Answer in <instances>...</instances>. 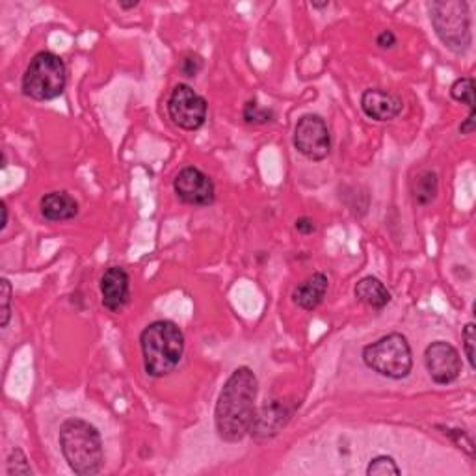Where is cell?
<instances>
[{
	"label": "cell",
	"mask_w": 476,
	"mask_h": 476,
	"mask_svg": "<svg viewBox=\"0 0 476 476\" xmlns=\"http://www.w3.org/2000/svg\"><path fill=\"white\" fill-rule=\"evenodd\" d=\"M6 474L13 476V474H21V476H30L32 474V467L29 464L27 454L21 450V448H13L10 452V456L6 460Z\"/></svg>",
	"instance_id": "cell-21"
},
{
	"label": "cell",
	"mask_w": 476,
	"mask_h": 476,
	"mask_svg": "<svg viewBox=\"0 0 476 476\" xmlns=\"http://www.w3.org/2000/svg\"><path fill=\"white\" fill-rule=\"evenodd\" d=\"M0 291H3V294H0V300H3V316H0V328H6L8 322H10V316H12V283L3 277L0 279Z\"/></svg>",
	"instance_id": "cell-22"
},
{
	"label": "cell",
	"mask_w": 476,
	"mask_h": 476,
	"mask_svg": "<svg viewBox=\"0 0 476 476\" xmlns=\"http://www.w3.org/2000/svg\"><path fill=\"white\" fill-rule=\"evenodd\" d=\"M424 365L430 378L438 385H448L462 373L460 352L450 342L436 341L424 352Z\"/></svg>",
	"instance_id": "cell-10"
},
{
	"label": "cell",
	"mask_w": 476,
	"mask_h": 476,
	"mask_svg": "<svg viewBox=\"0 0 476 476\" xmlns=\"http://www.w3.org/2000/svg\"><path fill=\"white\" fill-rule=\"evenodd\" d=\"M118 6H119L121 10H135V8L140 6V3H138V0H133V3H121V0H119Z\"/></svg>",
	"instance_id": "cell-27"
},
{
	"label": "cell",
	"mask_w": 476,
	"mask_h": 476,
	"mask_svg": "<svg viewBox=\"0 0 476 476\" xmlns=\"http://www.w3.org/2000/svg\"><path fill=\"white\" fill-rule=\"evenodd\" d=\"M274 111L272 108L261 106L257 101H248L244 104V111H242V118L246 123L250 125H267L274 119Z\"/></svg>",
	"instance_id": "cell-20"
},
{
	"label": "cell",
	"mask_w": 476,
	"mask_h": 476,
	"mask_svg": "<svg viewBox=\"0 0 476 476\" xmlns=\"http://www.w3.org/2000/svg\"><path fill=\"white\" fill-rule=\"evenodd\" d=\"M294 229L300 233V234H313L316 231V226L311 218H308V216H301V218H298L294 222Z\"/></svg>",
	"instance_id": "cell-26"
},
{
	"label": "cell",
	"mask_w": 476,
	"mask_h": 476,
	"mask_svg": "<svg viewBox=\"0 0 476 476\" xmlns=\"http://www.w3.org/2000/svg\"><path fill=\"white\" fill-rule=\"evenodd\" d=\"M450 97L462 103L469 108V118L460 125V135H472L474 133V119H476V104H474V80L472 77H462L450 86Z\"/></svg>",
	"instance_id": "cell-17"
},
{
	"label": "cell",
	"mask_w": 476,
	"mask_h": 476,
	"mask_svg": "<svg viewBox=\"0 0 476 476\" xmlns=\"http://www.w3.org/2000/svg\"><path fill=\"white\" fill-rule=\"evenodd\" d=\"M60 448L71 471L78 476H94L104 464L103 439L95 426L82 419H68L60 426Z\"/></svg>",
	"instance_id": "cell-3"
},
{
	"label": "cell",
	"mask_w": 476,
	"mask_h": 476,
	"mask_svg": "<svg viewBox=\"0 0 476 476\" xmlns=\"http://www.w3.org/2000/svg\"><path fill=\"white\" fill-rule=\"evenodd\" d=\"M68 71L63 60L51 53H37L23 75V94L34 101H53L66 90Z\"/></svg>",
	"instance_id": "cell-6"
},
{
	"label": "cell",
	"mask_w": 476,
	"mask_h": 476,
	"mask_svg": "<svg viewBox=\"0 0 476 476\" xmlns=\"http://www.w3.org/2000/svg\"><path fill=\"white\" fill-rule=\"evenodd\" d=\"M201 68H203V60H201V56L193 54V53L186 54V56L181 60V66H179L181 73H183L185 77H188V78L198 77V73L201 71Z\"/></svg>",
	"instance_id": "cell-24"
},
{
	"label": "cell",
	"mask_w": 476,
	"mask_h": 476,
	"mask_svg": "<svg viewBox=\"0 0 476 476\" xmlns=\"http://www.w3.org/2000/svg\"><path fill=\"white\" fill-rule=\"evenodd\" d=\"M426 8L443 45L454 54H465L472 45L469 4L464 0H431Z\"/></svg>",
	"instance_id": "cell-4"
},
{
	"label": "cell",
	"mask_w": 476,
	"mask_h": 476,
	"mask_svg": "<svg viewBox=\"0 0 476 476\" xmlns=\"http://www.w3.org/2000/svg\"><path fill=\"white\" fill-rule=\"evenodd\" d=\"M462 341H464V349H465V357L469 361V366L474 371V344H476V326L474 322L465 324L464 333H462Z\"/></svg>",
	"instance_id": "cell-23"
},
{
	"label": "cell",
	"mask_w": 476,
	"mask_h": 476,
	"mask_svg": "<svg viewBox=\"0 0 476 476\" xmlns=\"http://www.w3.org/2000/svg\"><path fill=\"white\" fill-rule=\"evenodd\" d=\"M101 301L111 313H119L131 298V279L121 267H111L101 277Z\"/></svg>",
	"instance_id": "cell-12"
},
{
	"label": "cell",
	"mask_w": 476,
	"mask_h": 476,
	"mask_svg": "<svg viewBox=\"0 0 476 476\" xmlns=\"http://www.w3.org/2000/svg\"><path fill=\"white\" fill-rule=\"evenodd\" d=\"M404 103L398 95L380 88L365 90L361 95V111L374 121H393L402 114Z\"/></svg>",
	"instance_id": "cell-13"
},
{
	"label": "cell",
	"mask_w": 476,
	"mask_h": 476,
	"mask_svg": "<svg viewBox=\"0 0 476 476\" xmlns=\"http://www.w3.org/2000/svg\"><path fill=\"white\" fill-rule=\"evenodd\" d=\"M328 289H330L328 275L322 272H315L294 289L292 301L304 311H313L322 304L324 298H326Z\"/></svg>",
	"instance_id": "cell-15"
},
{
	"label": "cell",
	"mask_w": 476,
	"mask_h": 476,
	"mask_svg": "<svg viewBox=\"0 0 476 476\" xmlns=\"http://www.w3.org/2000/svg\"><path fill=\"white\" fill-rule=\"evenodd\" d=\"M328 6H330L328 0H324V3H311V8H315V10H322V8H328Z\"/></svg>",
	"instance_id": "cell-29"
},
{
	"label": "cell",
	"mask_w": 476,
	"mask_h": 476,
	"mask_svg": "<svg viewBox=\"0 0 476 476\" xmlns=\"http://www.w3.org/2000/svg\"><path fill=\"white\" fill-rule=\"evenodd\" d=\"M8 227V207L3 203V224H0V231H4Z\"/></svg>",
	"instance_id": "cell-28"
},
{
	"label": "cell",
	"mask_w": 476,
	"mask_h": 476,
	"mask_svg": "<svg viewBox=\"0 0 476 476\" xmlns=\"http://www.w3.org/2000/svg\"><path fill=\"white\" fill-rule=\"evenodd\" d=\"M369 476H389V474H402V469L397 465L393 456H387V454H380V456H374L369 465H366L365 471Z\"/></svg>",
	"instance_id": "cell-19"
},
{
	"label": "cell",
	"mask_w": 476,
	"mask_h": 476,
	"mask_svg": "<svg viewBox=\"0 0 476 476\" xmlns=\"http://www.w3.org/2000/svg\"><path fill=\"white\" fill-rule=\"evenodd\" d=\"M292 142L298 149V153L315 162L328 159V155L332 153L330 128L326 121L315 114H308L298 119Z\"/></svg>",
	"instance_id": "cell-8"
},
{
	"label": "cell",
	"mask_w": 476,
	"mask_h": 476,
	"mask_svg": "<svg viewBox=\"0 0 476 476\" xmlns=\"http://www.w3.org/2000/svg\"><path fill=\"white\" fill-rule=\"evenodd\" d=\"M361 356L371 371L389 380H402L414 369V354L402 333H389L373 344H366Z\"/></svg>",
	"instance_id": "cell-5"
},
{
	"label": "cell",
	"mask_w": 476,
	"mask_h": 476,
	"mask_svg": "<svg viewBox=\"0 0 476 476\" xmlns=\"http://www.w3.org/2000/svg\"><path fill=\"white\" fill-rule=\"evenodd\" d=\"M439 192V179L438 173L431 169H424L417 173V177L411 183V196H414V201L421 207L430 205L438 198Z\"/></svg>",
	"instance_id": "cell-18"
},
{
	"label": "cell",
	"mask_w": 476,
	"mask_h": 476,
	"mask_svg": "<svg viewBox=\"0 0 476 476\" xmlns=\"http://www.w3.org/2000/svg\"><path fill=\"white\" fill-rule=\"evenodd\" d=\"M259 380L250 366H238L224 383L214 407L216 434L226 443L242 441L255 419Z\"/></svg>",
	"instance_id": "cell-1"
},
{
	"label": "cell",
	"mask_w": 476,
	"mask_h": 476,
	"mask_svg": "<svg viewBox=\"0 0 476 476\" xmlns=\"http://www.w3.org/2000/svg\"><path fill=\"white\" fill-rule=\"evenodd\" d=\"M144 369L151 378H164L177 369L185 356L183 330L171 320H155L140 335Z\"/></svg>",
	"instance_id": "cell-2"
},
{
	"label": "cell",
	"mask_w": 476,
	"mask_h": 476,
	"mask_svg": "<svg viewBox=\"0 0 476 476\" xmlns=\"http://www.w3.org/2000/svg\"><path fill=\"white\" fill-rule=\"evenodd\" d=\"M294 414V406L285 400H272L255 411V419L250 434L255 441H268L283 430Z\"/></svg>",
	"instance_id": "cell-11"
},
{
	"label": "cell",
	"mask_w": 476,
	"mask_h": 476,
	"mask_svg": "<svg viewBox=\"0 0 476 476\" xmlns=\"http://www.w3.org/2000/svg\"><path fill=\"white\" fill-rule=\"evenodd\" d=\"M173 192L177 198L192 207H210L216 200L214 181L196 166L183 168L173 179Z\"/></svg>",
	"instance_id": "cell-9"
},
{
	"label": "cell",
	"mask_w": 476,
	"mask_h": 476,
	"mask_svg": "<svg viewBox=\"0 0 476 476\" xmlns=\"http://www.w3.org/2000/svg\"><path fill=\"white\" fill-rule=\"evenodd\" d=\"M354 294L361 304L378 311L391 304V292H389V289L374 275H366L359 279L354 289Z\"/></svg>",
	"instance_id": "cell-16"
},
{
	"label": "cell",
	"mask_w": 476,
	"mask_h": 476,
	"mask_svg": "<svg viewBox=\"0 0 476 476\" xmlns=\"http://www.w3.org/2000/svg\"><path fill=\"white\" fill-rule=\"evenodd\" d=\"M207 101L188 84H177L168 99L169 119L183 131H198L207 121Z\"/></svg>",
	"instance_id": "cell-7"
},
{
	"label": "cell",
	"mask_w": 476,
	"mask_h": 476,
	"mask_svg": "<svg viewBox=\"0 0 476 476\" xmlns=\"http://www.w3.org/2000/svg\"><path fill=\"white\" fill-rule=\"evenodd\" d=\"M41 216L49 222H68L78 216V201L71 196V193L56 190L49 192L39 201Z\"/></svg>",
	"instance_id": "cell-14"
},
{
	"label": "cell",
	"mask_w": 476,
	"mask_h": 476,
	"mask_svg": "<svg viewBox=\"0 0 476 476\" xmlns=\"http://www.w3.org/2000/svg\"><path fill=\"white\" fill-rule=\"evenodd\" d=\"M376 45L380 49H393L397 45V36L393 34V30H383L376 36Z\"/></svg>",
	"instance_id": "cell-25"
}]
</instances>
